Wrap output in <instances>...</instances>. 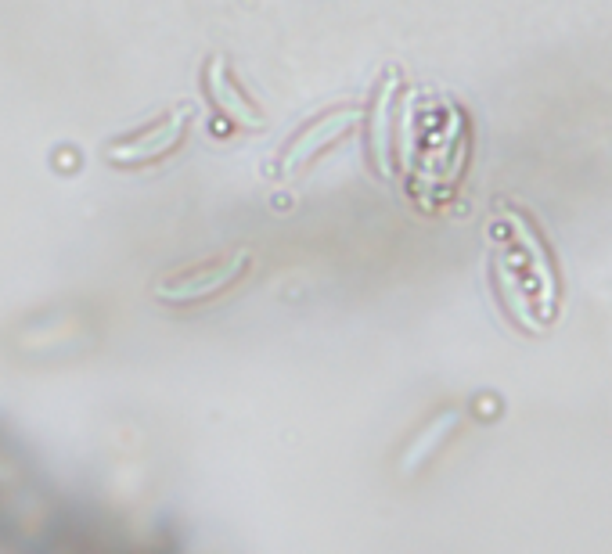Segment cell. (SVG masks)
Returning <instances> with one entry per match:
<instances>
[{"label": "cell", "mask_w": 612, "mask_h": 554, "mask_svg": "<svg viewBox=\"0 0 612 554\" xmlns=\"http://www.w3.org/2000/svg\"><path fill=\"white\" fill-rule=\"evenodd\" d=\"M206 90H209V101H213L231 123H238V126H260L263 123L260 108L252 105V101L242 94V87H238V80L231 76L224 58H213V62L206 65Z\"/></svg>", "instance_id": "cell-5"}, {"label": "cell", "mask_w": 612, "mask_h": 554, "mask_svg": "<svg viewBox=\"0 0 612 554\" xmlns=\"http://www.w3.org/2000/svg\"><path fill=\"white\" fill-rule=\"evenodd\" d=\"M393 101H396V72H389L386 83L375 90V108H371V159L389 177V152H393V137H389V119H393Z\"/></svg>", "instance_id": "cell-6"}, {"label": "cell", "mask_w": 612, "mask_h": 554, "mask_svg": "<svg viewBox=\"0 0 612 554\" xmlns=\"http://www.w3.org/2000/svg\"><path fill=\"white\" fill-rule=\"evenodd\" d=\"M504 238L512 245L515 260L497 245L494 277L501 288V299L515 321L526 328H544L558 313V267L551 260V249L544 245L540 231L530 216L504 213Z\"/></svg>", "instance_id": "cell-1"}, {"label": "cell", "mask_w": 612, "mask_h": 554, "mask_svg": "<svg viewBox=\"0 0 612 554\" xmlns=\"http://www.w3.org/2000/svg\"><path fill=\"white\" fill-rule=\"evenodd\" d=\"M454 429H458V411H443L440 418H432L429 425H425V432H418V436L411 439V447H407V454H404V472H414L418 465H425L432 457V450H440Z\"/></svg>", "instance_id": "cell-7"}, {"label": "cell", "mask_w": 612, "mask_h": 554, "mask_svg": "<svg viewBox=\"0 0 612 554\" xmlns=\"http://www.w3.org/2000/svg\"><path fill=\"white\" fill-rule=\"evenodd\" d=\"M353 123H357V112H350V108H342V112H332V116L306 123L296 134V141H288L285 155H281V166H285V170H296V166L310 162L317 152H324L328 144L339 141Z\"/></svg>", "instance_id": "cell-4"}, {"label": "cell", "mask_w": 612, "mask_h": 554, "mask_svg": "<svg viewBox=\"0 0 612 554\" xmlns=\"http://www.w3.org/2000/svg\"><path fill=\"white\" fill-rule=\"evenodd\" d=\"M191 108H180V112H170L166 119L152 123L148 130H137L126 141H116L108 148V159L119 162V166H141V162L162 159V155L173 152V144H180L184 130H188Z\"/></svg>", "instance_id": "cell-3"}, {"label": "cell", "mask_w": 612, "mask_h": 554, "mask_svg": "<svg viewBox=\"0 0 612 554\" xmlns=\"http://www.w3.org/2000/svg\"><path fill=\"white\" fill-rule=\"evenodd\" d=\"M249 267V252H238V256H227L220 263H202V267L184 270L180 277H170L159 285V299L166 303H195V299H209V295H220L231 281L245 274Z\"/></svg>", "instance_id": "cell-2"}]
</instances>
